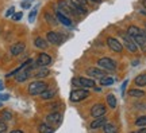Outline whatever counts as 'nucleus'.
<instances>
[{"instance_id": "1", "label": "nucleus", "mask_w": 146, "mask_h": 133, "mask_svg": "<svg viewBox=\"0 0 146 133\" xmlns=\"http://www.w3.org/2000/svg\"><path fill=\"white\" fill-rule=\"evenodd\" d=\"M47 89V85L43 81H34L29 85V94L31 96H38L42 92H45Z\"/></svg>"}, {"instance_id": "2", "label": "nucleus", "mask_w": 146, "mask_h": 133, "mask_svg": "<svg viewBox=\"0 0 146 133\" xmlns=\"http://www.w3.org/2000/svg\"><path fill=\"white\" fill-rule=\"evenodd\" d=\"M89 96V92L87 89H77V90H73L70 93V101L72 102H78V101H83Z\"/></svg>"}, {"instance_id": "3", "label": "nucleus", "mask_w": 146, "mask_h": 133, "mask_svg": "<svg viewBox=\"0 0 146 133\" xmlns=\"http://www.w3.org/2000/svg\"><path fill=\"white\" fill-rule=\"evenodd\" d=\"M72 83L74 86H83V87H94L95 86V79H91V78H73Z\"/></svg>"}, {"instance_id": "4", "label": "nucleus", "mask_w": 146, "mask_h": 133, "mask_svg": "<svg viewBox=\"0 0 146 133\" xmlns=\"http://www.w3.org/2000/svg\"><path fill=\"white\" fill-rule=\"evenodd\" d=\"M98 65H99L100 69H104V70H115L116 69V63L115 61H112L111 58H100L99 61H98Z\"/></svg>"}, {"instance_id": "5", "label": "nucleus", "mask_w": 146, "mask_h": 133, "mask_svg": "<svg viewBox=\"0 0 146 133\" xmlns=\"http://www.w3.org/2000/svg\"><path fill=\"white\" fill-rule=\"evenodd\" d=\"M106 112H107V107L103 104H96L91 109V116L92 117H102L106 114Z\"/></svg>"}, {"instance_id": "6", "label": "nucleus", "mask_w": 146, "mask_h": 133, "mask_svg": "<svg viewBox=\"0 0 146 133\" xmlns=\"http://www.w3.org/2000/svg\"><path fill=\"white\" fill-rule=\"evenodd\" d=\"M87 74H88L89 77L95 78H103L106 77V71L103 69H100V67H88L87 69Z\"/></svg>"}, {"instance_id": "7", "label": "nucleus", "mask_w": 146, "mask_h": 133, "mask_svg": "<svg viewBox=\"0 0 146 133\" xmlns=\"http://www.w3.org/2000/svg\"><path fill=\"white\" fill-rule=\"evenodd\" d=\"M123 42H125V46H126V48H127L129 51H131V52L138 51V45L134 42L133 38H130L129 35H123Z\"/></svg>"}, {"instance_id": "8", "label": "nucleus", "mask_w": 146, "mask_h": 133, "mask_svg": "<svg viewBox=\"0 0 146 133\" xmlns=\"http://www.w3.org/2000/svg\"><path fill=\"white\" fill-rule=\"evenodd\" d=\"M50 63H52V58H50V55H47L46 52H41L36 58V65L39 67H46Z\"/></svg>"}, {"instance_id": "9", "label": "nucleus", "mask_w": 146, "mask_h": 133, "mask_svg": "<svg viewBox=\"0 0 146 133\" xmlns=\"http://www.w3.org/2000/svg\"><path fill=\"white\" fill-rule=\"evenodd\" d=\"M107 45L108 47L115 52H120L123 50V46H122V43H120L118 39H115V38H108L107 39Z\"/></svg>"}, {"instance_id": "10", "label": "nucleus", "mask_w": 146, "mask_h": 133, "mask_svg": "<svg viewBox=\"0 0 146 133\" xmlns=\"http://www.w3.org/2000/svg\"><path fill=\"white\" fill-rule=\"evenodd\" d=\"M25 48H26V45L23 43V42H18V43H14L12 46H11L10 51L12 55H21L22 52L25 51Z\"/></svg>"}, {"instance_id": "11", "label": "nucleus", "mask_w": 146, "mask_h": 133, "mask_svg": "<svg viewBox=\"0 0 146 133\" xmlns=\"http://www.w3.org/2000/svg\"><path fill=\"white\" fill-rule=\"evenodd\" d=\"M60 123H61V114L58 112H53L50 114H47L46 124H49V125H57Z\"/></svg>"}, {"instance_id": "12", "label": "nucleus", "mask_w": 146, "mask_h": 133, "mask_svg": "<svg viewBox=\"0 0 146 133\" xmlns=\"http://www.w3.org/2000/svg\"><path fill=\"white\" fill-rule=\"evenodd\" d=\"M46 39H47V42H50L52 45H60V43L62 42V38H61V35H60V34H57V32H54V31L47 32Z\"/></svg>"}, {"instance_id": "13", "label": "nucleus", "mask_w": 146, "mask_h": 133, "mask_svg": "<svg viewBox=\"0 0 146 133\" xmlns=\"http://www.w3.org/2000/svg\"><path fill=\"white\" fill-rule=\"evenodd\" d=\"M58 7H60V10L58 11H61L62 14H77L76 12V10L73 8L72 5H69L66 1H64V0H61L60 3H58Z\"/></svg>"}, {"instance_id": "14", "label": "nucleus", "mask_w": 146, "mask_h": 133, "mask_svg": "<svg viewBox=\"0 0 146 133\" xmlns=\"http://www.w3.org/2000/svg\"><path fill=\"white\" fill-rule=\"evenodd\" d=\"M56 16H57V20H60V23H62L64 26H68V27L72 26V20H70L65 14H62L61 11H57V12H56Z\"/></svg>"}, {"instance_id": "15", "label": "nucleus", "mask_w": 146, "mask_h": 133, "mask_svg": "<svg viewBox=\"0 0 146 133\" xmlns=\"http://www.w3.org/2000/svg\"><path fill=\"white\" fill-rule=\"evenodd\" d=\"M106 124H107V118L106 117H96V120H94L91 123V128L92 129H98V128H103Z\"/></svg>"}, {"instance_id": "16", "label": "nucleus", "mask_w": 146, "mask_h": 133, "mask_svg": "<svg viewBox=\"0 0 146 133\" xmlns=\"http://www.w3.org/2000/svg\"><path fill=\"white\" fill-rule=\"evenodd\" d=\"M56 93H57L56 89H46V90L42 92L39 96H41L42 100H52V98L56 96Z\"/></svg>"}, {"instance_id": "17", "label": "nucleus", "mask_w": 146, "mask_h": 133, "mask_svg": "<svg viewBox=\"0 0 146 133\" xmlns=\"http://www.w3.org/2000/svg\"><path fill=\"white\" fill-rule=\"evenodd\" d=\"M49 74H50L49 69H46V67H41L39 70H36L34 75H35V78H38V79H39V78H45V77H47Z\"/></svg>"}, {"instance_id": "18", "label": "nucleus", "mask_w": 146, "mask_h": 133, "mask_svg": "<svg viewBox=\"0 0 146 133\" xmlns=\"http://www.w3.org/2000/svg\"><path fill=\"white\" fill-rule=\"evenodd\" d=\"M38 130H39V133H53L54 132V129L52 128V125H49V124H39Z\"/></svg>"}, {"instance_id": "19", "label": "nucleus", "mask_w": 146, "mask_h": 133, "mask_svg": "<svg viewBox=\"0 0 146 133\" xmlns=\"http://www.w3.org/2000/svg\"><path fill=\"white\" fill-rule=\"evenodd\" d=\"M134 82H135V85L137 86H146V74H139L138 77L134 79Z\"/></svg>"}, {"instance_id": "20", "label": "nucleus", "mask_w": 146, "mask_h": 133, "mask_svg": "<svg viewBox=\"0 0 146 133\" xmlns=\"http://www.w3.org/2000/svg\"><path fill=\"white\" fill-rule=\"evenodd\" d=\"M139 32H142V31L139 30L137 26H130L129 28H127V35L130 36V38H134V36L138 35Z\"/></svg>"}, {"instance_id": "21", "label": "nucleus", "mask_w": 146, "mask_h": 133, "mask_svg": "<svg viewBox=\"0 0 146 133\" xmlns=\"http://www.w3.org/2000/svg\"><path fill=\"white\" fill-rule=\"evenodd\" d=\"M34 45H35V47H38V48H46L47 47V42L45 41V39H42V38H35V41H34Z\"/></svg>"}, {"instance_id": "22", "label": "nucleus", "mask_w": 146, "mask_h": 133, "mask_svg": "<svg viewBox=\"0 0 146 133\" xmlns=\"http://www.w3.org/2000/svg\"><path fill=\"white\" fill-rule=\"evenodd\" d=\"M107 104H108V106L112 107V109L116 107V98H115L114 94H108V96H107Z\"/></svg>"}, {"instance_id": "23", "label": "nucleus", "mask_w": 146, "mask_h": 133, "mask_svg": "<svg viewBox=\"0 0 146 133\" xmlns=\"http://www.w3.org/2000/svg\"><path fill=\"white\" fill-rule=\"evenodd\" d=\"M129 96H131V97H143V96H145V92L137 90V89H131V90H129Z\"/></svg>"}, {"instance_id": "24", "label": "nucleus", "mask_w": 146, "mask_h": 133, "mask_svg": "<svg viewBox=\"0 0 146 133\" xmlns=\"http://www.w3.org/2000/svg\"><path fill=\"white\" fill-rule=\"evenodd\" d=\"M100 83H102L103 86H110V85H112V83H114V78L103 77V78H100Z\"/></svg>"}, {"instance_id": "25", "label": "nucleus", "mask_w": 146, "mask_h": 133, "mask_svg": "<svg viewBox=\"0 0 146 133\" xmlns=\"http://www.w3.org/2000/svg\"><path fill=\"white\" fill-rule=\"evenodd\" d=\"M1 120H3V121H10V120H12V113H11L10 110H3V112H1Z\"/></svg>"}, {"instance_id": "26", "label": "nucleus", "mask_w": 146, "mask_h": 133, "mask_svg": "<svg viewBox=\"0 0 146 133\" xmlns=\"http://www.w3.org/2000/svg\"><path fill=\"white\" fill-rule=\"evenodd\" d=\"M103 129H104V133H116V128L112 124H106Z\"/></svg>"}, {"instance_id": "27", "label": "nucleus", "mask_w": 146, "mask_h": 133, "mask_svg": "<svg viewBox=\"0 0 146 133\" xmlns=\"http://www.w3.org/2000/svg\"><path fill=\"white\" fill-rule=\"evenodd\" d=\"M135 125L137 126H146V116H141L135 120Z\"/></svg>"}, {"instance_id": "28", "label": "nucleus", "mask_w": 146, "mask_h": 133, "mask_svg": "<svg viewBox=\"0 0 146 133\" xmlns=\"http://www.w3.org/2000/svg\"><path fill=\"white\" fill-rule=\"evenodd\" d=\"M35 16H36V8H33L31 12H30V15H29V22H34V19H35Z\"/></svg>"}, {"instance_id": "29", "label": "nucleus", "mask_w": 146, "mask_h": 133, "mask_svg": "<svg viewBox=\"0 0 146 133\" xmlns=\"http://www.w3.org/2000/svg\"><path fill=\"white\" fill-rule=\"evenodd\" d=\"M22 16H23V14H22V12H18V14H14V15H12V20H15V22L21 20V19H22Z\"/></svg>"}, {"instance_id": "30", "label": "nucleus", "mask_w": 146, "mask_h": 133, "mask_svg": "<svg viewBox=\"0 0 146 133\" xmlns=\"http://www.w3.org/2000/svg\"><path fill=\"white\" fill-rule=\"evenodd\" d=\"M5 129H7V124H5V121H3V120L0 118V133L4 132Z\"/></svg>"}, {"instance_id": "31", "label": "nucleus", "mask_w": 146, "mask_h": 133, "mask_svg": "<svg viewBox=\"0 0 146 133\" xmlns=\"http://www.w3.org/2000/svg\"><path fill=\"white\" fill-rule=\"evenodd\" d=\"M7 100H10L8 94H0V101H7Z\"/></svg>"}, {"instance_id": "32", "label": "nucleus", "mask_w": 146, "mask_h": 133, "mask_svg": "<svg viewBox=\"0 0 146 133\" xmlns=\"http://www.w3.org/2000/svg\"><path fill=\"white\" fill-rule=\"evenodd\" d=\"M14 11H15V8H14V7H11L10 10H8L7 12H5V16H11V15H14Z\"/></svg>"}, {"instance_id": "33", "label": "nucleus", "mask_w": 146, "mask_h": 133, "mask_svg": "<svg viewBox=\"0 0 146 133\" xmlns=\"http://www.w3.org/2000/svg\"><path fill=\"white\" fill-rule=\"evenodd\" d=\"M21 5H22V8H30V1H23Z\"/></svg>"}, {"instance_id": "34", "label": "nucleus", "mask_w": 146, "mask_h": 133, "mask_svg": "<svg viewBox=\"0 0 146 133\" xmlns=\"http://www.w3.org/2000/svg\"><path fill=\"white\" fill-rule=\"evenodd\" d=\"M127 83H129V81H127V79H126V81L123 82V85H122V93L125 92V89H126V85H127Z\"/></svg>"}, {"instance_id": "35", "label": "nucleus", "mask_w": 146, "mask_h": 133, "mask_svg": "<svg viewBox=\"0 0 146 133\" xmlns=\"http://www.w3.org/2000/svg\"><path fill=\"white\" fill-rule=\"evenodd\" d=\"M138 133H146V128H142L141 126V129L138 130Z\"/></svg>"}, {"instance_id": "36", "label": "nucleus", "mask_w": 146, "mask_h": 133, "mask_svg": "<svg viewBox=\"0 0 146 133\" xmlns=\"http://www.w3.org/2000/svg\"><path fill=\"white\" fill-rule=\"evenodd\" d=\"M89 1H92V3H102V0H89Z\"/></svg>"}, {"instance_id": "37", "label": "nucleus", "mask_w": 146, "mask_h": 133, "mask_svg": "<svg viewBox=\"0 0 146 133\" xmlns=\"http://www.w3.org/2000/svg\"><path fill=\"white\" fill-rule=\"evenodd\" d=\"M4 89V85H3V82H0V90H3Z\"/></svg>"}, {"instance_id": "38", "label": "nucleus", "mask_w": 146, "mask_h": 133, "mask_svg": "<svg viewBox=\"0 0 146 133\" xmlns=\"http://www.w3.org/2000/svg\"><path fill=\"white\" fill-rule=\"evenodd\" d=\"M11 133H23V132H22V130H12Z\"/></svg>"}, {"instance_id": "39", "label": "nucleus", "mask_w": 146, "mask_h": 133, "mask_svg": "<svg viewBox=\"0 0 146 133\" xmlns=\"http://www.w3.org/2000/svg\"><path fill=\"white\" fill-rule=\"evenodd\" d=\"M142 4H143V7L146 8V0H142Z\"/></svg>"}, {"instance_id": "40", "label": "nucleus", "mask_w": 146, "mask_h": 133, "mask_svg": "<svg viewBox=\"0 0 146 133\" xmlns=\"http://www.w3.org/2000/svg\"><path fill=\"white\" fill-rule=\"evenodd\" d=\"M143 34H145V36H146V30H145V31H143Z\"/></svg>"}, {"instance_id": "41", "label": "nucleus", "mask_w": 146, "mask_h": 133, "mask_svg": "<svg viewBox=\"0 0 146 133\" xmlns=\"http://www.w3.org/2000/svg\"><path fill=\"white\" fill-rule=\"evenodd\" d=\"M26 1H31V0H26Z\"/></svg>"}, {"instance_id": "42", "label": "nucleus", "mask_w": 146, "mask_h": 133, "mask_svg": "<svg viewBox=\"0 0 146 133\" xmlns=\"http://www.w3.org/2000/svg\"><path fill=\"white\" fill-rule=\"evenodd\" d=\"M0 106H1V104H0Z\"/></svg>"}]
</instances>
